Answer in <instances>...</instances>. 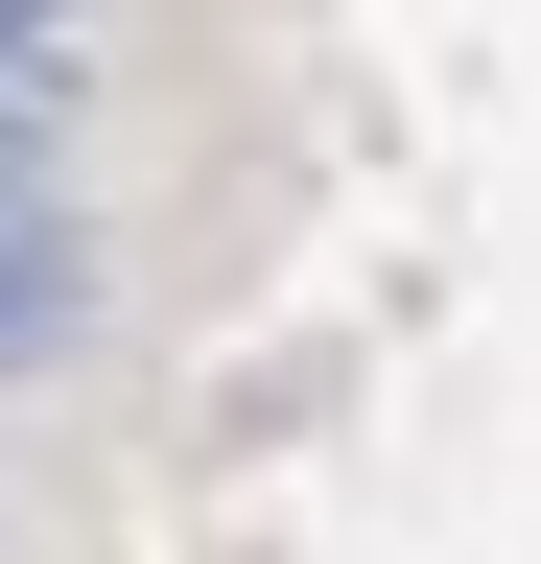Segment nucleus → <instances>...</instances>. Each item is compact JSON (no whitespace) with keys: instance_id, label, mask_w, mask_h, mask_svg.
<instances>
[{"instance_id":"nucleus-3","label":"nucleus","mask_w":541,"mask_h":564,"mask_svg":"<svg viewBox=\"0 0 541 564\" xmlns=\"http://www.w3.org/2000/svg\"><path fill=\"white\" fill-rule=\"evenodd\" d=\"M47 24H72V0H0V47H47Z\"/></svg>"},{"instance_id":"nucleus-1","label":"nucleus","mask_w":541,"mask_h":564,"mask_svg":"<svg viewBox=\"0 0 541 564\" xmlns=\"http://www.w3.org/2000/svg\"><path fill=\"white\" fill-rule=\"evenodd\" d=\"M95 329V282H72V212L47 188H0V377H24V352H72Z\"/></svg>"},{"instance_id":"nucleus-2","label":"nucleus","mask_w":541,"mask_h":564,"mask_svg":"<svg viewBox=\"0 0 541 564\" xmlns=\"http://www.w3.org/2000/svg\"><path fill=\"white\" fill-rule=\"evenodd\" d=\"M0 188H47V47H0Z\"/></svg>"}]
</instances>
